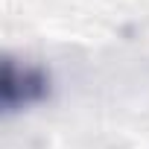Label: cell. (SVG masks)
Listing matches in <instances>:
<instances>
[{"instance_id": "cell-1", "label": "cell", "mask_w": 149, "mask_h": 149, "mask_svg": "<svg viewBox=\"0 0 149 149\" xmlns=\"http://www.w3.org/2000/svg\"><path fill=\"white\" fill-rule=\"evenodd\" d=\"M44 73L32 64H15V61H6L3 67V102L6 108H15V105H29L35 102L41 94H44Z\"/></svg>"}]
</instances>
